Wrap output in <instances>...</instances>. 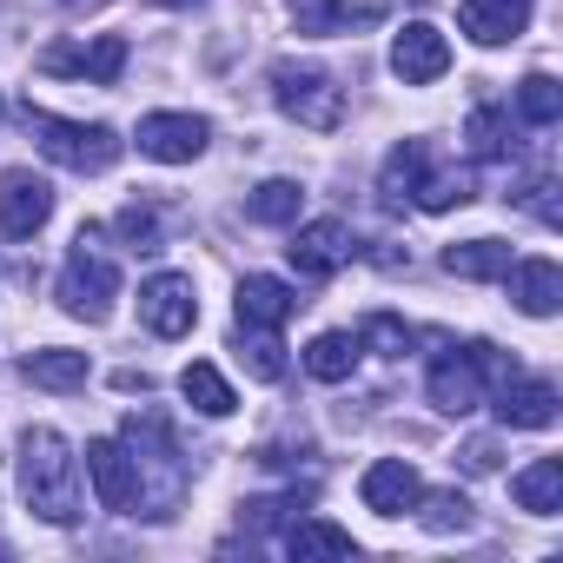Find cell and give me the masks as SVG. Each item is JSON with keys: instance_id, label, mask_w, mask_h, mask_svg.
<instances>
[{"instance_id": "cell-25", "label": "cell", "mask_w": 563, "mask_h": 563, "mask_svg": "<svg viewBox=\"0 0 563 563\" xmlns=\"http://www.w3.org/2000/svg\"><path fill=\"white\" fill-rule=\"evenodd\" d=\"M286 550H292L299 563H312V556H352L358 543H352V530H339V523H325V517H299L292 537H286Z\"/></svg>"}, {"instance_id": "cell-32", "label": "cell", "mask_w": 563, "mask_h": 563, "mask_svg": "<svg viewBox=\"0 0 563 563\" xmlns=\"http://www.w3.org/2000/svg\"><path fill=\"white\" fill-rule=\"evenodd\" d=\"M120 239L140 245V252H159V212L153 206H126L120 212Z\"/></svg>"}, {"instance_id": "cell-5", "label": "cell", "mask_w": 563, "mask_h": 563, "mask_svg": "<svg viewBox=\"0 0 563 563\" xmlns=\"http://www.w3.org/2000/svg\"><path fill=\"white\" fill-rule=\"evenodd\" d=\"M272 100L286 120L312 126V133H332L345 126V87L325 74V67H299V60H278L272 67Z\"/></svg>"}, {"instance_id": "cell-31", "label": "cell", "mask_w": 563, "mask_h": 563, "mask_svg": "<svg viewBox=\"0 0 563 563\" xmlns=\"http://www.w3.org/2000/svg\"><path fill=\"white\" fill-rule=\"evenodd\" d=\"M418 504H424V523L431 530H471V504L457 490H431V497L418 490Z\"/></svg>"}, {"instance_id": "cell-10", "label": "cell", "mask_w": 563, "mask_h": 563, "mask_svg": "<svg viewBox=\"0 0 563 563\" xmlns=\"http://www.w3.org/2000/svg\"><path fill=\"white\" fill-rule=\"evenodd\" d=\"M87 477H93V497H100V510H113V517H133V510H140L133 451H126L120 438H93V444H87Z\"/></svg>"}, {"instance_id": "cell-12", "label": "cell", "mask_w": 563, "mask_h": 563, "mask_svg": "<svg viewBox=\"0 0 563 563\" xmlns=\"http://www.w3.org/2000/svg\"><path fill=\"white\" fill-rule=\"evenodd\" d=\"M47 74H74V80H93V87H113L126 74V41L120 34H100V41H67V47H47L41 54Z\"/></svg>"}, {"instance_id": "cell-21", "label": "cell", "mask_w": 563, "mask_h": 563, "mask_svg": "<svg viewBox=\"0 0 563 563\" xmlns=\"http://www.w3.org/2000/svg\"><path fill=\"white\" fill-rule=\"evenodd\" d=\"M21 378L41 385V391H80V385L93 378V365H87V352H60V345H47V352H27Z\"/></svg>"}, {"instance_id": "cell-14", "label": "cell", "mask_w": 563, "mask_h": 563, "mask_svg": "<svg viewBox=\"0 0 563 563\" xmlns=\"http://www.w3.org/2000/svg\"><path fill=\"white\" fill-rule=\"evenodd\" d=\"M292 265H299V278H332L358 245H352V225L345 219H312V225H299L292 232Z\"/></svg>"}, {"instance_id": "cell-29", "label": "cell", "mask_w": 563, "mask_h": 563, "mask_svg": "<svg viewBox=\"0 0 563 563\" xmlns=\"http://www.w3.org/2000/svg\"><path fill=\"white\" fill-rule=\"evenodd\" d=\"M464 140H471V159H504L510 153V113L504 107H477Z\"/></svg>"}, {"instance_id": "cell-8", "label": "cell", "mask_w": 563, "mask_h": 563, "mask_svg": "<svg viewBox=\"0 0 563 563\" xmlns=\"http://www.w3.org/2000/svg\"><path fill=\"white\" fill-rule=\"evenodd\" d=\"M212 140V120L206 113H146L140 120V153L159 159V166H192Z\"/></svg>"}, {"instance_id": "cell-34", "label": "cell", "mask_w": 563, "mask_h": 563, "mask_svg": "<svg viewBox=\"0 0 563 563\" xmlns=\"http://www.w3.org/2000/svg\"><path fill=\"white\" fill-rule=\"evenodd\" d=\"M464 471H497V444H490V438L464 444Z\"/></svg>"}, {"instance_id": "cell-33", "label": "cell", "mask_w": 563, "mask_h": 563, "mask_svg": "<svg viewBox=\"0 0 563 563\" xmlns=\"http://www.w3.org/2000/svg\"><path fill=\"white\" fill-rule=\"evenodd\" d=\"M358 339H378V345H391V352H385V358H398V352H405V345H411V332H405V325H398V319H385V312H378V319H365V332H358Z\"/></svg>"}, {"instance_id": "cell-20", "label": "cell", "mask_w": 563, "mask_h": 563, "mask_svg": "<svg viewBox=\"0 0 563 563\" xmlns=\"http://www.w3.org/2000/svg\"><path fill=\"white\" fill-rule=\"evenodd\" d=\"M358 352H365L358 332H319V339L306 345V372H312L319 385H345V378L358 372Z\"/></svg>"}, {"instance_id": "cell-28", "label": "cell", "mask_w": 563, "mask_h": 563, "mask_svg": "<svg viewBox=\"0 0 563 563\" xmlns=\"http://www.w3.org/2000/svg\"><path fill=\"white\" fill-rule=\"evenodd\" d=\"M471 199V173H451V166H424V179L411 186V206L418 212H451Z\"/></svg>"}, {"instance_id": "cell-4", "label": "cell", "mask_w": 563, "mask_h": 563, "mask_svg": "<svg viewBox=\"0 0 563 563\" xmlns=\"http://www.w3.org/2000/svg\"><path fill=\"white\" fill-rule=\"evenodd\" d=\"M60 312L67 319H87V325H107L113 319V299H120V265L100 252V225H80L67 265H60Z\"/></svg>"}, {"instance_id": "cell-23", "label": "cell", "mask_w": 563, "mask_h": 563, "mask_svg": "<svg viewBox=\"0 0 563 563\" xmlns=\"http://www.w3.org/2000/svg\"><path fill=\"white\" fill-rule=\"evenodd\" d=\"M444 272L451 278H504L510 245L504 239H457V245H444Z\"/></svg>"}, {"instance_id": "cell-27", "label": "cell", "mask_w": 563, "mask_h": 563, "mask_svg": "<svg viewBox=\"0 0 563 563\" xmlns=\"http://www.w3.org/2000/svg\"><path fill=\"white\" fill-rule=\"evenodd\" d=\"M517 120L523 126H556L563 120V87L550 74H523L517 80Z\"/></svg>"}, {"instance_id": "cell-16", "label": "cell", "mask_w": 563, "mask_h": 563, "mask_svg": "<svg viewBox=\"0 0 563 563\" xmlns=\"http://www.w3.org/2000/svg\"><path fill=\"white\" fill-rule=\"evenodd\" d=\"M530 14H537V0H464V8H457V27H464L477 47H504V41H517V34L530 27Z\"/></svg>"}, {"instance_id": "cell-22", "label": "cell", "mask_w": 563, "mask_h": 563, "mask_svg": "<svg viewBox=\"0 0 563 563\" xmlns=\"http://www.w3.org/2000/svg\"><path fill=\"white\" fill-rule=\"evenodd\" d=\"M510 497H517L530 517H556V510H563V464H556V457L523 464V471L510 477Z\"/></svg>"}, {"instance_id": "cell-24", "label": "cell", "mask_w": 563, "mask_h": 563, "mask_svg": "<svg viewBox=\"0 0 563 563\" xmlns=\"http://www.w3.org/2000/svg\"><path fill=\"white\" fill-rule=\"evenodd\" d=\"M179 391H186V405L192 411H206V418H232V385L219 378V365H206V358H192L186 372H179Z\"/></svg>"}, {"instance_id": "cell-11", "label": "cell", "mask_w": 563, "mask_h": 563, "mask_svg": "<svg viewBox=\"0 0 563 563\" xmlns=\"http://www.w3.org/2000/svg\"><path fill=\"white\" fill-rule=\"evenodd\" d=\"M391 74H398L405 87H431V80H444V74H451V41H444L431 21H405L398 41H391Z\"/></svg>"}, {"instance_id": "cell-35", "label": "cell", "mask_w": 563, "mask_h": 563, "mask_svg": "<svg viewBox=\"0 0 563 563\" xmlns=\"http://www.w3.org/2000/svg\"><path fill=\"white\" fill-rule=\"evenodd\" d=\"M153 8H206V0H153Z\"/></svg>"}, {"instance_id": "cell-15", "label": "cell", "mask_w": 563, "mask_h": 563, "mask_svg": "<svg viewBox=\"0 0 563 563\" xmlns=\"http://www.w3.org/2000/svg\"><path fill=\"white\" fill-rule=\"evenodd\" d=\"M497 424L504 431H550L556 424V385L504 372V385H497Z\"/></svg>"}, {"instance_id": "cell-3", "label": "cell", "mask_w": 563, "mask_h": 563, "mask_svg": "<svg viewBox=\"0 0 563 563\" xmlns=\"http://www.w3.org/2000/svg\"><path fill=\"white\" fill-rule=\"evenodd\" d=\"M120 444L133 451L140 504H153L146 517H173V504H179V490H186V464H179V451H173V431H166V418H159V411H133ZM133 517H140V510H133Z\"/></svg>"}, {"instance_id": "cell-17", "label": "cell", "mask_w": 563, "mask_h": 563, "mask_svg": "<svg viewBox=\"0 0 563 563\" xmlns=\"http://www.w3.org/2000/svg\"><path fill=\"white\" fill-rule=\"evenodd\" d=\"M510 299H517V312L523 319H556V306H563V272H556V258H510Z\"/></svg>"}, {"instance_id": "cell-6", "label": "cell", "mask_w": 563, "mask_h": 563, "mask_svg": "<svg viewBox=\"0 0 563 563\" xmlns=\"http://www.w3.org/2000/svg\"><path fill=\"white\" fill-rule=\"evenodd\" d=\"M484 372H497V352H490V345L444 352V358L431 365V405H438V411H451V418L477 411V405H484Z\"/></svg>"}, {"instance_id": "cell-2", "label": "cell", "mask_w": 563, "mask_h": 563, "mask_svg": "<svg viewBox=\"0 0 563 563\" xmlns=\"http://www.w3.org/2000/svg\"><path fill=\"white\" fill-rule=\"evenodd\" d=\"M21 126L34 133V146L54 159V166H67V173H113L120 166V153H126V140L113 133V126H87V120H60V113H47V107H21Z\"/></svg>"}, {"instance_id": "cell-30", "label": "cell", "mask_w": 563, "mask_h": 563, "mask_svg": "<svg viewBox=\"0 0 563 563\" xmlns=\"http://www.w3.org/2000/svg\"><path fill=\"white\" fill-rule=\"evenodd\" d=\"M239 358H245V372H252L258 385H278V378H286V345H278L272 332H245V325H239Z\"/></svg>"}, {"instance_id": "cell-36", "label": "cell", "mask_w": 563, "mask_h": 563, "mask_svg": "<svg viewBox=\"0 0 563 563\" xmlns=\"http://www.w3.org/2000/svg\"><path fill=\"white\" fill-rule=\"evenodd\" d=\"M0 120H8V100H0Z\"/></svg>"}, {"instance_id": "cell-26", "label": "cell", "mask_w": 563, "mask_h": 563, "mask_svg": "<svg viewBox=\"0 0 563 563\" xmlns=\"http://www.w3.org/2000/svg\"><path fill=\"white\" fill-rule=\"evenodd\" d=\"M299 206H306L299 179H265V186H252V199H245V212H252L258 225H299Z\"/></svg>"}, {"instance_id": "cell-19", "label": "cell", "mask_w": 563, "mask_h": 563, "mask_svg": "<svg viewBox=\"0 0 563 563\" xmlns=\"http://www.w3.org/2000/svg\"><path fill=\"white\" fill-rule=\"evenodd\" d=\"M292 21H299V34L325 41V34H352V27L378 21V0H365V8H352V0H292Z\"/></svg>"}, {"instance_id": "cell-1", "label": "cell", "mask_w": 563, "mask_h": 563, "mask_svg": "<svg viewBox=\"0 0 563 563\" xmlns=\"http://www.w3.org/2000/svg\"><path fill=\"white\" fill-rule=\"evenodd\" d=\"M21 497L41 523H80V457L54 424L21 438Z\"/></svg>"}, {"instance_id": "cell-13", "label": "cell", "mask_w": 563, "mask_h": 563, "mask_svg": "<svg viewBox=\"0 0 563 563\" xmlns=\"http://www.w3.org/2000/svg\"><path fill=\"white\" fill-rule=\"evenodd\" d=\"M299 312V292L286 286V278H272V272H245L239 278V299H232V319L245 332H278Z\"/></svg>"}, {"instance_id": "cell-7", "label": "cell", "mask_w": 563, "mask_h": 563, "mask_svg": "<svg viewBox=\"0 0 563 563\" xmlns=\"http://www.w3.org/2000/svg\"><path fill=\"white\" fill-rule=\"evenodd\" d=\"M140 325L153 339H186L199 325V299H192V278L186 272H153L140 286Z\"/></svg>"}, {"instance_id": "cell-9", "label": "cell", "mask_w": 563, "mask_h": 563, "mask_svg": "<svg viewBox=\"0 0 563 563\" xmlns=\"http://www.w3.org/2000/svg\"><path fill=\"white\" fill-rule=\"evenodd\" d=\"M47 219H54V186L41 173H27V166L0 173V232L34 239V232H47Z\"/></svg>"}, {"instance_id": "cell-18", "label": "cell", "mask_w": 563, "mask_h": 563, "mask_svg": "<svg viewBox=\"0 0 563 563\" xmlns=\"http://www.w3.org/2000/svg\"><path fill=\"white\" fill-rule=\"evenodd\" d=\"M418 471L405 464V457H378L365 477H358V497H365V510H378V517H405V510H418Z\"/></svg>"}]
</instances>
